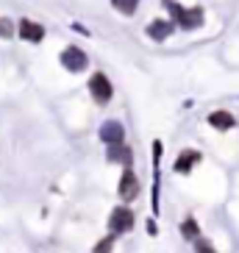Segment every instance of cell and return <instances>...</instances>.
Listing matches in <instances>:
<instances>
[{
  "instance_id": "1",
  "label": "cell",
  "mask_w": 239,
  "mask_h": 253,
  "mask_svg": "<svg viewBox=\"0 0 239 253\" xmlns=\"http://www.w3.org/2000/svg\"><path fill=\"white\" fill-rule=\"evenodd\" d=\"M161 6L172 14V23L181 25L184 31H195V28H200L203 25V8L200 6L184 8L181 3H175V0H161Z\"/></svg>"
},
{
  "instance_id": "2",
  "label": "cell",
  "mask_w": 239,
  "mask_h": 253,
  "mask_svg": "<svg viewBox=\"0 0 239 253\" xmlns=\"http://www.w3.org/2000/svg\"><path fill=\"white\" fill-rule=\"evenodd\" d=\"M109 228H112V234H125V231L134 228V211L128 206H117L109 214Z\"/></svg>"
},
{
  "instance_id": "3",
  "label": "cell",
  "mask_w": 239,
  "mask_h": 253,
  "mask_svg": "<svg viewBox=\"0 0 239 253\" xmlns=\"http://www.w3.org/2000/svg\"><path fill=\"white\" fill-rule=\"evenodd\" d=\"M89 95L95 97L97 103H109V100H112V95H114L112 81H109L103 73H95L89 78Z\"/></svg>"
},
{
  "instance_id": "4",
  "label": "cell",
  "mask_w": 239,
  "mask_h": 253,
  "mask_svg": "<svg viewBox=\"0 0 239 253\" xmlns=\"http://www.w3.org/2000/svg\"><path fill=\"white\" fill-rule=\"evenodd\" d=\"M59 59L70 73H81V70L89 67V59H86V53H83L81 47H64Z\"/></svg>"
},
{
  "instance_id": "5",
  "label": "cell",
  "mask_w": 239,
  "mask_h": 253,
  "mask_svg": "<svg viewBox=\"0 0 239 253\" xmlns=\"http://www.w3.org/2000/svg\"><path fill=\"white\" fill-rule=\"evenodd\" d=\"M100 139L106 142V145H117V142H125V128H122V123H117V120H106L103 126H100Z\"/></svg>"
},
{
  "instance_id": "6",
  "label": "cell",
  "mask_w": 239,
  "mask_h": 253,
  "mask_svg": "<svg viewBox=\"0 0 239 253\" xmlns=\"http://www.w3.org/2000/svg\"><path fill=\"white\" fill-rule=\"evenodd\" d=\"M136 195H139V178L134 175L131 167H125V172L120 175V198L122 201H134Z\"/></svg>"
},
{
  "instance_id": "7",
  "label": "cell",
  "mask_w": 239,
  "mask_h": 253,
  "mask_svg": "<svg viewBox=\"0 0 239 253\" xmlns=\"http://www.w3.org/2000/svg\"><path fill=\"white\" fill-rule=\"evenodd\" d=\"M109 162H114V164H122V167H131L134 164V150L131 148H125L122 142H117V145H109Z\"/></svg>"
},
{
  "instance_id": "8",
  "label": "cell",
  "mask_w": 239,
  "mask_h": 253,
  "mask_svg": "<svg viewBox=\"0 0 239 253\" xmlns=\"http://www.w3.org/2000/svg\"><path fill=\"white\" fill-rule=\"evenodd\" d=\"M203 159V153L200 150H192V148H187V150H181V156L175 159V164H172V170L175 172H189L195 167V164Z\"/></svg>"
},
{
  "instance_id": "9",
  "label": "cell",
  "mask_w": 239,
  "mask_h": 253,
  "mask_svg": "<svg viewBox=\"0 0 239 253\" xmlns=\"http://www.w3.org/2000/svg\"><path fill=\"white\" fill-rule=\"evenodd\" d=\"M172 31H175V23H172V20H153V23L148 25V37L156 39V42H164Z\"/></svg>"
},
{
  "instance_id": "10",
  "label": "cell",
  "mask_w": 239,
  "mask_h": 253,
  "mask_svg": "<svg viewBox=\"0 0 239 253\" xmlns=\"http://www.w3.org/2000/svg\"><path fill=\"white\" fill-rule=\"evenodd\" d=\"M209 126L217 128V131H231L237 126V120H234L231 112H225V109H217V112L209 114Z\"/></svg>"
},
{
  "instance_id": "11",
  "label": "cell",
  "mask_w": 239,
  "mask_h": 253,
  "mask_svg": "<svg viewBox=\"0 0 239 253\" xmlns=\"http://www.w3.org/2000/svg\"><path fill=\"white\" fill-rule=\"evenodd\" d=\"M20 37L28 39V42H42L45 39V28L34 20H20Z\"/></svg>"
},
{
  "instance_id": "12",
  "label": "cell",
  "mask_w": 239,
  "mask_h": 253,
  "mask_svg": "<svg viewBox=\"0 0 239 253\" xmlns=\"http://www.w3.org/2000/svg\"><path fill=\"white\" fill-rule=\"evenodd\" d=\"M181 234H184V239L195 242V239L200 237V225H198V220H195V217H187V220L181 223Z\"/></svg>"
},
{
  "instance_id": "13",
  "label": "cell",
  "mask_w": 239,
  "mask_h": 253,
  "mask_svg": "<svg viewBox=\"0 0 239 253\" xmlns=\"http://www.w3.org/2000/svg\"><path fill=\"white\" fill-rule=\"evenodd\" d=\"M112 6L117 8L120 14L131 17V14H136V8H139V0H112Z\"/></svg>"
},
{
  "instance_id": "14",
  "label": "cell",
  "mask_w": 239,
  "mask_h": 253,
  "mask_svg": "<svg viewBox=\"0 0 239 253\" xmlns=\"http://www.w3.org/2000/svg\"><path fill=\"white\" fill-rule=\"evenodd\" d=\"M14 34V25H11V20H6V17H0V37L8 39Z\"/></svg>"
},
{
  "instance_id": "15",
  "label": "cell",
  "mask_w": 239,
  "mask_h": 253,
  "mask_svg": "<svg viewBox=\"0 0 239 253\" xmlns=\"http://www.w3.org/2000/svg\"><path fill=\"white\" fill-rule=\"evenodd\" d=\"M195 251H200V253H214V245H211L209 239H195Z\"/></svg>"
},
{
  "instance_id": "16",
  "label": "cell",
  "mask_w": 239,
  "mask_h": 253,
  "mask_svg": "<svg viewBox=\"0 0 239 253\" xmlns=\"http://www.w3.org/2000/svg\"><path fill=\"white\" fill-rule=\"evenodd\" d=\"M112 248H114V237H106L95 245V253H106V251H112Z\"/></svg>"
}]
</instances>
